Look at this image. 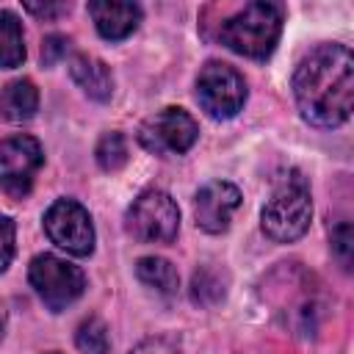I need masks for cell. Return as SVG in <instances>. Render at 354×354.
<instances>
[{
	"label": "cell",
	"instance_id": "7402d4cb",
	"mask_svg": "<svg viewBox=\"0 0 354 354\" xmlns=\"http://www.w3.org/2000/svg\"><path fill=\"white\" fill-rule=\"evenodd\" d=\"M130 354H177V348H174V346H169L166 340H155V337H149V340L138 343Z\"/></svg>",
	"mask_w": 354,
	"mask_h": 354
},
{
	"label": "cell",
	"instance_id": "52a82bcc",
	"mask_svg": "<svg viewBox=\"0 0 354 354\" xmlns=\"http://www.w3.org/2000/svg\"><path fill=\"white\" fill-rule=\"evenodd\" d=\"M44 232H47V238L58 249H64V252H69L75 257H86L94 249L91 216L75 199H55L47 207V213H44Z\"/></svg>",
	"mask_w": 354,
	"mask_h": 354
},
{
	"label": "cell",
	"instance_id": "7a4b0ae2",
	"mask_svg": "<svg viewBox=\"0 0 354 354\" xmlns=\"http://www.w3.org/2000/svg\"><path fill=\"white\" fill-rule=\"evenodd\" d=\"M282 19H285V8L279 3H268V0L246 3L238 14L221 22L218 39L232 53L263 61L274 53L279 41Z\"/></svg>",
	"mask_w": 354,
	"mask_h": 354
},
{
	"label": "cell",
	"instance_id": "603a6c76",
	"mask_svg": "<svg viewBox=\"0 0 354 354\" xmlns=\"http://www.w3.org/2000/svg\"><path fill=\"white\" fill-rule=\"evenodd\" d=\"M25 8H28L30 14H36V17H44V19H50V17L66 14V11H69V3H50V6H36V3H28Z\"/></svg>",
	"mask_w": 354,
	"mask_h": 354
},
{
	"label": "cell",
	"instance_id": "30bf717a",
	"mask_svg": "<svg viewBox=\"0 0 354 354\" xmlns=\"http://www.w3.org/2000/svg\"><path fill=\"white\" fill-rule=\"evenodd\" d=\"M241 191L232 185V183H224V180H213L207 185H202L196 191V205H194V213H196V224L205 230V232H224L232 221V213L241 207Z\"/></svg>",
	"mask_w": 354,
	"mask_h": 354
},
{
	"label": "cell",
	"instance_id": "ac0fdd59",
	"mask_svg": "<svg viewBox=\"0 0 354 354\" xmlns=\"http://www.w3.org/2000/svg\"><path fill=\"white\" fill-rule=\"evenodd\" d=\"M94 155H97L100 169H105V171L122 169V166L127 163V141H124V136L116 133V130H113V133H105V136L100 138Z\"/></svg>",
	"mask_w": 354,
	"mask_h": 354
},
{
	"label": "cell",
	"instance_id": "e0dca14e",
	"mask_svg": "<svg viewBox=\"0 0 354 354\" xmlns=\"http://www.w3.org/2000/svg\"><path fill=\"white\" fill-rule=\"evenodd\" d=\"M75 343L80 348V354H108L111 348V337H108V326L100 318H86L77 326Z\"/></svg>",
	"mask_w": 354,
	"mask_h": 354
},
{
	"label": "cell",
	"instance_id": "ba28073f",
	"mask_svg": "<svg viewBox=\"0 0 354 354\" xmlns=\"http://www.w3.org/2000/svg\"><path fill=\"white\" fill-rule=\"evenodd\" d=\"M199 127L194 116L183 108H163L155 116L144 119L138 127V141L147 152L155 155H183L194 147Z\"/></svg>",
	"mask_w": 354,
	"mask_h": 354
},
{
	"label": "cell",
	"instance_id": "2e32d148",
	"mask_svg": "<svg viewBox=\"0 0 354 354\" xmlns=\"http://www.w3.org/2000/svg\"><path fill=\"white\" fill-rule=\"evenodd\" d=\"M224 285L227 282H224V277L216 268L202 266L194 274V279H191V301L199 304V307H210V304H216V301L224 299V293H227Z\"/></svg>",
	"mask_w": 354,
	"mask_h": 354
},
{
	"label": "cell",
	"instance_id": "6da1fadb",
	"mask_svg": "<svg viewBox=\"0 0 354 354\" xmlns=\"http://www.w3.org/2000/svg\"><path fill=\"white\" fill-rule=\"evenodd\" d=\"M293 97L315 127H340L354 102V58L343 44H318L293 72Z\"/></svg>",
	"mask_w": 354,
	"mask_h": 354
},
{
	"label": "cell",
	"instance_id": "ffe728a7",
	"mask_svg": "<svg viewBox=\"0 0 354 354\" xmlns=\"http://www.w3.org/2000/svg\"><path fill=\"white\" fill-rule=\"evenodd\" d=\"M17 224L11 216H0V274L11 266L14 252H17Z\"/></svg>",
	"mask_w": 354,
	"mask_h": 354
},
{
	"label": "cell",
	"instance_id": "8992f818",
	"mask_svg": "<svg viewBox=\"0 0 354 354\" xmlns=\"http://www.w3.org/2000/svg\"><path fill=\"white\" fill-rule=\"evenodd\" d=\"M196 100L207 116L232 119L246 102V80L235 66L224 61H207L196 77Z\"/></svg>",
	"mask_w": 354,
	"mask_h": 354
},
{
	"label": "cell",
	"instance_id": "4fadbf2b",
	"mask_svg": "<svg viewBox=\"0 0 354 354\" xmlns=\"http://www.w3.org/2000/svg\"><path fill=\"white\" fill-rule=\"evenodd\" d=\"M39 111V88L30 80H11L0 91V116L6 122H28Z\"/></svg>",
	"mask_w": 354,
	"mask_h": 354
},
{
	"label": "cell",
	"instance_id": "44dd1931",
	"mask_svg": "<svg viewBox=\"0 0 354 354\" xmlns=\"http://www.w3.org/2000/svg\"><path fill=\"white\" fill-rule=\"evenodd\" d=\"M66 50H69V39L66 36H58V33L47 36L44 44H41V64L44 66H53L58 58L66 55Z\"/></svg>",
	"mask_w": 354,
	"mask_h": 354
},
{
	"label": "cell",
	"instance_id": "5b68a950",
	"mask_svg": "<svg viewBox=\"0 0 354 354\" xmlns=\"http://www.w3.org/2000/svg\"><path fill=\"white\" fill-rule=\"evenodd\" d=\"M180 230V207L166 191H144L127 210V232L141 243H171Z\"/></svg>",
	"mask_w": 354,
	"mask_h": 354
},
{
	"label": "cell",
	"instance_id": "9c48e42d",
	"mask_svg": "<svg viewBox=\"0 0 354 354\" xmlns=\"http://www.w3.org/2000/svg\"><path fill=\"white\" fill-rule=\"evenodd\" d=\"M41 163H44V152L33 136L3 138L0 141V188L8 196L22 199L30 191Z\"/></svg>",
	"mask_w": 354,
	"mask_h": 354
},
{
	"label": "cell",
	"instance_id": "8fae6325",
	"mask_svg": "<svg viewBox=\"0 0 354 354\" xmlns=\"http://www.w3.org/2000/svg\"><path fill=\"white\" fill-rule=\"evenodd\" d=\"M88 14L97 25V33L108 41L127 39L141 22V8L136 3H122V0H91Z\"/></svg>",
	"mask_w": 354,
	"mask_h": 354
},
{
	"label": "cell",
	"instance_id": "cb8c5ba5",
	"mask_svg": "<svg viewBox=\"0 0 354 354\" xmlns=\"http://www.w3.org/2000/svg\"><path fill=\"white\" fill-rule=\"evenodd\" d=\"M3 335H6V310L0 304V340H3Z\"/></svg>",
	"mask_w": 354,
	"mask_h": 354
},
{
	"label": "cell",
	"instance_id": "3957f363",
	"mask_svg": "<svg viewBox=\"0 0 354 354\" xmlns=\"http://www.w3.org/2000/svg\"><path fill=\"white\" fill-rule=\"evenodd\" d=\"M310 218H313V199H310L307 177L299 169H288L277 180L263 207V232L277 243H290L307 232Z\"/></svg>",
	"mask_w": 354,
	"mask_h": 354
},
{
	"label": "cell",
	"instance_id": "7c38bea8",
	"mask_svg": "<svg viewBox=\"0 0 354 354\" xmlns=\"http://www.w3.org/2000/svg\"><path fill=\"white\" fill-rule=\"evenodd\" d=\"M69 75L72 80L97 102H105L111 100L113 94V75L111 69L100 61V58H91V55H72L69 61Z\"/></svg>",
	"mask_w": 354,
	"mask_h": 354
},
{
	"label": "cell",
	"instance_id": "5bb4252c",
	"mask_svg": "<svg viewBox=\"0 0 354 354\" xmlns=\"http://www.w3.org/2000/svg\"><path fill=\"white\" fill-rule=\"evenodd\" d=\"M136 277L147 288H152V290H158L163 296H174L177 288H180V277H177L174 266L169 260H163V257H141L136 263Z\"/></svg>",
	"mask_w": 354,
	"mask_h": 354
},
{
	"label": "cell",
	"instance_id": "d6986e66",
	"mask_svg": "<svg viewBox=\"0 0 354 354\" xmlns=\"http://www.w3.org/2000/svg\"><path fill=\"white\" fill-rule=\"evenodd\" d=\"M332 252L335 257L340 260V266L348 271L351 268V252H354V243H351V224L348 221H340L332 227Z\"/></svg>",
	"mask_w": 354,
	"mask_h": 354
},
{
	"label": "cell",
	"instance_id": "277c9868",
	"mask_svg": "<svg viewBox=\"0 0 354 354\" xmlns=\"http://www.w3.org/2000/svg\"><path fill=\"white\" fill-rule=\"evenodd\" d=\"M28 279H30L33 290L39 293V299L44 301V307H50L53 313L66 310L86 290L83 268H77L55 254H36L30 260Z\"/></svg>",
	"mask_w": 354,
	"mask_h": 354
},
{
	"label": "cell",
	"instance_id": "9a60e30c",
	"mask_svg": "<svg viewBox=\"0 0 354 354\" xmlns=\"http://www.w3.org/2000/svg\"><path fill=\"white\" fill-rule=\"evenodd\" d=\"M25 61L22 25L11 11H0V69H14Z\"/></svg>",
	"mask_w": 354,
	"mask_h": 354
}]
</instances>
